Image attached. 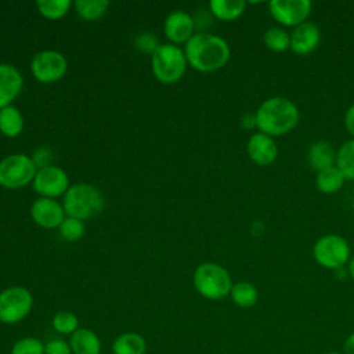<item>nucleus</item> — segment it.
<instances>
[{
    "instance_id": "nucleus-6",
    "label": "nucleus",
    "mask_w": 354,
    "mask_h": 354,
    "mask_svg": "<svg viewBox=\"0 0 354 354\" xmlns=\"http://www.w3.org/2000/svg\"><path fill=\"white\" fill-rule=\"evenodd\" d=\"M351 249L346 238L339 234H325L319 236L313 246L315 263L328 270L344 267L350 260Z\"/></svg>"
},
{
    "instance_id": "nucleus-36",
    "label": "nucleus",
    "mask_w": 354,
    "mask_h": 354,
    "mask_svg": "<svg viewBox=\"0 0 354 354\" xmlns=\"http://www.w3.org/2000/svg\"><path fill=\"white\" fill-rule=\"evenodd\" d=\"M347 272H348V277L354 281V257H351L347 263Z\"/></svg>"
},
{
    "instance_id": "nucleus-19",
    "label": "nucleus",
    "mask_w": 354,
    "mask_h": 354,
    "mask_svg": "<svg viewBox=\"0 0 354 354\" xmlns=\"http://www.w3.org/2000/svg\"><path fill=\"white\" fill-rule=\"evenodd\" d=\"M24 130V116L21 111L8 105L0 109V133L8 138L18 137Z\"/></svg>"
},
{
    "instance_id": "nucleus-8",
    "label": "nucleus",
    "mask_w": 354,
    "mask_h": 354,
    "mask_svg": "<svg viewBox=\"0 0 354 354\" xmlns=\"http://www.w3.org/2000/svg\"><path fill=\"white\" fill-rule=\"evenodd\" d=\"M33 307V296L24 286H10L0 292V322L17 324L25 319Z\"/></svg>"
},
{
    "instance_id": "nucleus-32",
    "label": "nucleus",
    "mask_w": 354,
    "mask_h": 354,
    "mask_svg": "<svg viewBox=\"0 0 354 354\" xmlns=\"http://www.w3.org/2000/svg\"><path fill=\"white\" fill-rule=\"evenodd\" d=\"M44 354H72L69 342L62 339H53L44 344Z\"/></svg>"
},
{
    "instance_id": "nucleus-5",
    "label": "nucleus",
    "mask_w": 354,
    "mask_h": 354,
    "mask_svg": "<svg viewBox=\"0 0 354 354\" xmlns=\"http://www.w3.org/2000/svg\"><path fill=\"white\" fill-rule=\"evenodd\" d=\"M188 62L180 46L160 44L151 55V68L155 79L163 84H173L183 79Z\"/></svg>"
},
{
    "instance_id": "nucleus-20",
    "label": "nucleus",
    "mask_w": 354,
    "mask_h": 354,
    "mask_svg": "<svg viewBox=\"0 0 354 354\" xmlns=\"http://www.w3.org/2000/svg\"><path fill=\"white\" fill-rule=\"evenodd\" d=\"M210 12L220 21H235L246 10L243 0H212L209 3Z\"/></svg>"
},
{
    "instance_id": "nucleus-28",
    "label": "nucleus",
    "mask_w": 354,
    "mask_h": 354,
    "mask_svg": "<svg viewBox=\"0 0 354 354\" xmlns=\"http://www.w3.org/2000/svg\"><path fill=\"white\" fill-rule=\"evenodd\" d=\"M84 223L79 218L66 216L65 220L58 227V232L61 238L66 242H77L84 235Z\"/></svg>"
},
{
    "instance_id": "nucleus-14",
    "label": "nucleus",
    "mask_w": 354,
    "mask_h": 354,
    "mask_svg": "<svg viewBox=\"0 0 354 354\" xmlns=\"http://www.w3.org/2000/svg\"><path fill=\"white\" fill-rule=\"evenodd\" d=\"M321 41V29L313 21H306L301 25L293 28L290 32V48L292 53L300 57L311 54Z\"/></svg>"
},
{
    "instance_id": "nucleus-34",
    "label": "nucleus",
    "mask_w": 354,
    "mask_h": 354,
    "mask_svg": "<svg viewBox=\"0 0 354 354\" xmlns=\"http://www.w3.org/2000/svg\"><path fill=\"white\" fill-rule=\"evenodd\" d=\"M241 127L245 130H253L254 127L257 129L256 124V113L254 112H248L241 118Z\"/></svg>"
},
{
    "instance_id": "nucleus-1",
    "label": "nucleus",
    "mask_w": 354,
    "mask_h": 354,
    "mask_svg": "<svg viewBox=\"0 0 354 354\" xmlns=\"http://www.w3.org/2000/svg\"><path fill=\"white\" fill-rule=\"evenodd\" d=\"M184 54L191 68L209 73L225 66L231 57V48L221 36L199 32L184 44Z\"/></svg>"
},
{
    "instance_id": "nucleus-29",
    "label": "nucleus",
    "mask_w": 354,
    "mask_h": 354,
    "mask_svg": "<svg viewBox=\"0 0 354 354\" xmlns=\"http://www.w3.org/2000/svg\"><path fill=\"white\" fill-rule=\"evenodd\" d=\"M53 328L61 335H72L79 329V318L71 311H58L53 317Z\"/></svg>"
},
{
    "instance_id": "nucleus-13",
    "label": "nucleus",
    "mask_w": 354,
    "mask_h": 354,
    "mask_svg": "<svg viewBox=\"0 0 354 354\" xmlns=\"http://www.w3.org/2000/svg\"><path fill=\"white\" fill-rule=\"evenodd\" d=\"M194 30L195 22L192 17L183 10L171 11L163 22L165 36L169 39L171 44L176 46L185 44L195 35Z\"/></svg>"
},
{
    "instance_id": "nucleus-22",
    "label": "nucleus",
    "mask_w": 354,
    "mask_h": 354,
    "mask_svg": "<svg viewBox=\"0 0 354 354\" xmlns=\"http://www.w3.org/2000/svg\"><path fill=\"white\" fill-rule=\"evenodd\" d=\"M344 181L346 178L342 174V171L336 167V165L318 171L315 176V187L319 192L325 195H330L340 191Z\"/></svg>"
},
{
    "instance_id": "nucleus-10",
    "label": "nucleus",
    "mask_w": 354,
    "mask_h": 354,
    "mask_svg": "<svg viewBox=\"0 0 354 354\" xmlns=\"http://www.w3.org/2000/svg\"><path fill=\"white\" fill-rule=\"evenodd\" d=\"M69 187L71 184L66 171L55 165L37 169L32 181L33 191L43 198L55 199L58 196H64Z\"/></svg>"
},
{
    "instance_id": "nucleus-30",
    "label": "nucleus",
    "mask_w": 354,
    "mask_h": 354,
    "mask_svg": "<svg viewBox=\"0 0 354 354\" xmlns=\"http://www.w3.org/2000/svg\"><path fill=\"white\" fill-rule=\"evenodd\" d=\"M10 354H44V344L37 337H22L12 344Z\"/></svg>"
},
{
    "instance_id": "nucleus-35",
    "label": "nucleus",
    "mask_w": 354,
    "mask_h": 354,
    "mask_svg": "<svg viewBox=\"0 0 354 354\" xmlns=\"http://www.w3.org/2000/svg\"><path fill=\"white\" fill-rule=\"evenodd\" d=\"M343 354H354V332L347 336L343 344Z\"/></svg>"
},
{
    "instance_id": "nucleus-9",
    "label": "nucleus",
    "mask_w": 354,
    "mask_h": 354,
    "mask_svg": "<svg viewBox=\"0 0 354 354\" xmlns=\"http://www.w3.org/2000/svg\"><path fill=\"white\" fill-rule=\"evenodd\" d=\"M68 71L65 55L57 50H41L30 59L32 76L43 83L50 84L61 80Z\"/></svg>"
},
{
    "instance_id": "nucleus-25",
    "label": "nucleus",
    "mask_w": 354,
    "mask_h": 354,
    "mask_svg": "<svg viewBox=\"0 0 354 354\" xmlns=\"http://www.w3.org/2000/svg\"><path fill=\"white\" fill-rule=\"evenodd\" d=\"M263 41L274 53H283L290 48V33L281 26H271L264 30Z\"/></svg>"
},
{
    "instance_id": "nucleus-33",
    "label": "nucleus",
    "mask_w": 354,
    "mask_h": 354,
    "mask_svg": "<svg viewBox=\"0 0 354 354\" xmlns=\"http://www.w3.org/2000/svg\"><path fill=\"white\" fill-rule=\"evenodd\" d=\"M344 127L348 131V134L351 136V138H354V104H351L346 112H344V119H343Z\"/></svg>"
},
{
    "instance_id": "nucleus-3",
    "label": "nucleus",
    "mask_w": 354,
    "mask_h": 354,
    "mask_svg": "<svg viewBox=\"0 0 354 354\" xmlns=\"http://www.w3.org/2000/svg\"><path fill=\"white\" fill-rule=\"evenodd\" d=\"M62 206L66 216L84 221L98 216L102 212L105 199L102 192L95 185L88 183H76L72 184L65 192Z\"/></svg>"
},
{
    "instance_id": "nucleus-4",
    "label": "nucleus",
    "mask_w": 354,
    "mask_h": 354,
    "mask_svg": "<svg viewBox=\"0 0 354 354\" xmlns=\"http://www.w3.org/2000/svg\"><path fill=\"white\" fill-rule=\"evenodd\" d=\"M192 282L196 292L207 300H221L230 295L232 288L230 272L213 261L199 264L194 271Z\"/></svg>"
},
{
    "instance_id": "nucleus-37",
    "label": "nucleus",
    "mask_w": 354,
    "mask_h": 354,
    "mask_svg": "<svg viewBox=\"0 0 354 354\" xmlns=\"http://www.w3.org/2000/svg\"><path fill=\"white\" fill-rule=\"evenodd\" d=\"M326 354H343V353H337V351H332V353H326Z\"/></svg>"
},
{
    "instance_id": "nucleus-11",
    "label": "nucleus",
    "mask_w": 354,
    "mask_h": 354,
    "mask_svg": "<svg viewBox=\"0 0 354 354\" xmlns=\"http://www.w3.org/2000/svg\"><path fill=\"white\" fill-rule=\"evenodd\" d=\"M268 10L271 17L282 26L296 28L308 21L313 3L310 0H271Z\"/></svg>"
},
{
    "instance_id": "nucleus-12",
    "label": "nucleus",
    "mask_w": 354,
    "mask_h": 354,
    "mask_svg": "<svg viewBox=\"0 0 354 354\" xmlns=\"http://www.w3.org/2000/svg\"><path fill=\"white\" fill-rule=\"evenodd\" d=\"M30 217L36 225L46 230H54L61 225L66 213L62 203L57 199L39 196L30 206Z\"/></svg>"
},
{
    "instance_id": "nucleus-23",
    "label": "nucleus",
    "mask_w": 354,
    "mask_h": 354,
    "mask_svg": "<svg viewBox=\"0 0 354 354\" xmlns=\"http://www.w3.org/2000/svg\"><path fill=\"white\" fill-rule=\"evenodd\" d=\"M231 300L234 304H236L241 308H249L253 307L257 303L259 292L256 286L248 281H239L232 283L231 292H230Z\"/></svg>"
},
{
    "instance_id": "nucleus-17",
    "label": "nucleus",
    "mask_w": 354,
    "mask_h": 354,
    "mask_svg": "<svg viewBox=\"0 0 354 354\" xmlns=\"http://www.w3.org/2000/svg\"><path fill=\"white\" fill-rule=\"evenodd\" d=\"M336 151L329 141L317 140L307 149V162L318 173L336 165Z\"/></svg>"
},
{
    "instance_id": "nucleus-18",
    "label": "nucleus",
    "mask_w": 354,
    "mask_h": 354,
    "mask_svg": "<svg viewBox=\"0 0 354 354\" xmlns=\"http://www.w3.org/2000/svg\"><path fill=\"white\" fill-rule=\"evenodd\" d=\"M72 354H100L102 343L98 335L88 328H79L69 337Z\"/></svg>"
},
{
    "instance_id": "nucleus-15",
    "label": "nucleus",
    "mask_w": 354,
    "mask_h": 354,
    "mask_svg": "<svg viewBox=\"0 0 354 354\" xmlns=\"http://www.w3.org/2000/svg\"><path fill=\"white\" fill-rule=\"evenodd\" d=\"M246 152L253 163L259 166H270L278 158V145L274 137L257 131L249 137Z\"/></svg>"
},
{
    "instance_id": "nucleus-7",
    "label": "nucleus",
    "mask_w": 354,
    "mask_h": 354,
    "mask_svg": "<svg viewBox=\"0 0 354 354\" xmlns=\"http://www.w3.org/2000/svg\"><path fill=\"white\" fill-rule=\"evenodd\" d=\"M37 166L26 153H11L0 160V185L6 189H18L32 184Z\"/></svg>"
},
{
    "instance_id": "nucleus-31",
    "label": "nucleus",
    "mask_w": 354,
    "mask_h": 354,
    "mask_svg": "<svg viewBox=\"0 0 354 354\" xmlns=\"http://www.w3.org/2000/svg\"><path fill=\"white\" fill-rule=\"evenodd\" d=\"M136 47L145 54H153L155 50L160 46L158 37L152 32H142L136 37Z\"/></svg>"
},
{
    "instance_id": "nucleus-27",
    "label": "nucleus",
    "mask_w": 354,
    "mask_h": 354,
    "mask_svg": "<svg viewBox=\"0 0 354 354\" xmlns=\"http://www.w3.org/2000/svg\"><path fill=\"white\" fill-rule=\"evenodd\" d=\"M35 4L39 14L48 21L64 18L72 6L69 0H37Z\"/></svg>"
},
{
    "instance_id": "nucleus-2",
    "label": "nucleus",
    "mask_w": 354,
    "mask_h": 354,
    "mask_svg": "<svg viewBox=\"0 0 354 354\" xmlns=\"http://www.w3.org/2000/svg\"><path fill=\"white\" fill-rule=\"evenodd\" d=\"M254 113L257 130L270 137H281L290 133L300 120L297 105L282 95L264 100Z\"/></svg>"
},
{
    "instance_id": "nucleus-24",
    "label": "nucleus",
    "mask_w": 354,
    "mask_h": 354,
    "mask_svg": "<svg viewBox=\"0 0 354 354\" xmlns=\"http://www.w3.org/2000/svg\"><path fill=\"white\" fill-rule=\"evenodd\" d=\"M336 167L346 180H354V138L346 140L336 151Z\"/></svg>"
},
{
    "instance_id": "nucleus-21",
    "label": "nucleus",
    "mask_w": 354,
    "mask_h": 354,
    "mask_svg": "<svg viewBox=\"0 0 354 354\" xmlns=\"http://www.w3.org/2000/svg\"><path fill=\"white\" fill-rule=\"evenodd\" d=\"M145 339L134 332H126L119 335L112 343L113 354H145Z\"/></svg>"
},
{
    "instance_id": "nucleus-16",
    "label": "nucleus",
    "mask_w": 354,
    "mask_h": 354,
    "mask_svg": "<svg viewBox=\"0 0 354 354\" xmlns=\"http://www.w3.org/2000/svg\"><path fill=\"white\" fill-rule=\"evenodd\" d=\"M24 87L22 73L11 64H0V109L12 105Z\"/></svg>"
},
{
    "instance_id": "nucleus-26",
    "label": "nucleus",
    "mask_w": 354,
    "mask_h": 354,
    "mask_svg": "<svg viewBox=\"0 0 354 354\" xmlns=\"http://www.w3.org/2000/svg\"><path fill=\"white\" fill-rule=\"evenodd\" d=\"M76 14L84 21H97L108 10V0H76L75 1Z\"/></svg>"
}]
</instances>
